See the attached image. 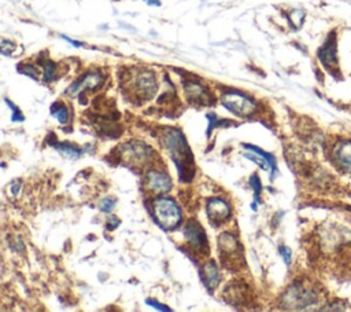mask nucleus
Masks as SVG:
<instances>
[{"label": "nucleus", "instance_id": "4", "mask_svg": "<svg viewBox=\"0 0 351 312\" xmlns=\"http://www.w3.org/2000/svg\"><path fill=\"white\" fill-rule=\"evenodd\" d=\"M221 103L228 110H230L232 113H234L236 115H240V117H250L256 110L255 103L248 96H245L240 92H233V91L223 93L221 98Z\"/></svg>", "mask_w": 351, "mask_h": 312}, {"label": "nucleus", "instance_id": "9", "mask_svg": "<svg viewBox=\"0 0 351 312\" xmlns=\"http://www.w3.org/2000/svg\"><path fill=\"white\" fill-rule=\"evenodd\" d=\"M144 183L147 190H149L154 194H165L171 188L170 177L166 173L158 172V170L148 172Z\"/></svg>", "mask_w": 351, "mask_h": 312}, {"label": "nucleus", "instance_id": "16", "mask_svg": "<svg viewBox=\"0 0 351 312\" xmlns=\"http://www.w3.org/2000/svg\"><path fill=\"white\" fill-rule=\"evenodd\" d=\"M202 276H203V282L207 286L208 290H214L219 282V272H218V267L215 264V261L210 260L204 264L203 269H202Z\"/></svg>", "mask_w": 351, "mask_h": 312}, {"label": "nucleus", "instance_id": "25", "mask_svg": "<svg viewBox=\"0 0 351 312\" xmlns=\"http://www.w3.org/2000/svg\"><path fill=\"white\" fill-rule=\"evenodd\" d=\"M5 103L10 106V109H12V121H23V114L18 110V107L14 104V103H11L8 99H5Z\"/></svg>", "mask_w": 351, "mask_h": 312}, {"label": "nucleus", "instance_id": "5", "mask_svg": "<svg viewBox=\"0 0 351 312\" xmlns=\"http://www.w3.org/2000/svg\"><path fill=\"white\" fill-rule=\"evenodd\" d=\"M121 155L126 162L144 164L152 157V150L141 142H129L122 146Z\"/></svg>", "mask_w": 351, "mask_h": 312}, {"label": "nucleus", "instance_id": "20", "mask_svg": "<svg viewBox=\"0 0 351 312\" xmlns=\"http://www.w3.org/2000/svg\"><path fill=\"white\" fill-rule=\"evenodd\" d=\"M251 187L254 188V195H255V202L252 203V209L255 210L256 209V202L259 201V194H261V190H262V186H261V181H259V177L256 175H254L251 177Z\"/></svg>", "mask_w": 351, "mask_h": 312}, {"label": "nucleus", "instance_id": "23", "mask_svg": "<svg viewBox=\"0 0 351 312\" xmlns=\"http://www.w3.org/2000/svg\"><path fill=\"white\" fill-rule=\"evenodd\" d=\"M18 70H19L21 73H23V74H26V76L34 78V80H37V77H38L37 69L33 67L32 65H21V66L18 67Z\"/></svg>", "mask_w": 351, "mask_h": 312}, {"label": "nucleus", "instance_id": "10", "mask_svg": "<svg viewBox=\"0 0 351 312\" xmlns=\"http://www.w3.org/2000/svg\"><path fill=\"white\" fill-rule=\"evenodd\" d=\"M244 147L252 151V154H251V153H245L244 157H247L248 159H251V161H254L255 164H258L263 170L270 169V170H271V179H273V175H274V172H276V159H274V157H273L271 154H267V153L262 151V150L258 148L256 146L244 144Z\"/></svg>", "mask_w": 351, "mask_h": 312}, {"label": "nucleus", "instance_id": "24", "mask_svg": "<svg viewBox=\"0 0 351 312\" xmlns=\"http://www.w3.org/2000/svg\"><path fill=\"white\" fill-rule=\"evenodd\" d=\"M114 205H115V199L112 198H104L101 202H100V210L101 212H111L114 209Z\"/></svg>", "mask_w": 351, "mask_h": 312}, {"label": "nucleus", "instance_id": "28", "mask_svg": "<svg viewBox=\"0 0 351 312\" xmlns=\"http://www.w3.org/2000/svg\"><path fill=\"white\" fill-rule=\"evenodd\" d=\"M149 307H152V308H156V309H159V311H170V308H167V307H165V305H162V304H159V302H156L155 300H147L145 301Z\"/></svg>", "mask_w": 351, "mask_h": 312}, {"label": "nucleus", "instance_id": "7", "mask_svg": "<svg viewBox=\"0 0 351 312\" xmlns=\"http://www.w3.org/2000/svg\"><path fill=\"white\" fill-rule=\"evenodd\" d=\"M133 89L143 99L152 98L158 89V84L154 73L148 70L138 71L133 80Z\"/></svg>", "mask_w": 351, "mask_h": 312}, {"label": "nucleus", "instance_id": "17", "mask_svg": "<svg viewBox=\"0 0 351 312\" xmlns=\"http://www.w3.org/2000/svg\"><path fill=\"white\" fill-rule=\"evenodd\" d=\"M55 147L58 148V151H60L63 155H66L67 158H71V159H75L81 155V150L70 143H56Z\"/></svg>", "mask_w": 351, "mask_h": 312}, {"label": "nucleus", "instance_id": "6", "mask_svg": "<svg viewBox=\"0 0 351 312\" xmlns=\"http://www.w3.org/2000/svg\"><path fill=\"white\" fill-rule=\"evenodd\" d=\"M104 82V77L101 73L99 71H92V73H86L84 77H81L78 81L73 82L67 89L66 93L70 98H75L78 93L84 92V91H93L101 87V84Z\"/></svg>", "mask_w": 351, "mask_h": 312}, {"label": "nucleus", "instance_id": "22", "mask_svg": "<svg viewBox=\"0 0 351 312\" xmlns=\"http://www.w3.org/2000/svg\"><path fill=\"white\" fill-rule=\"evenodd\" d=\"M207 120H208V128H207V136H210L211 135V131L214 129V126H217V125H226V124H229V122H226V121H221V120H217V117H215V114H207Z\"/></svg>", "mask_w": 351, "mask_h": 312}, {"label": "nucleus", "instance_id": "3", "mask_svg": "<svg viewBox=\"0 0 351 312\" xmlns=\"http://www.w3.org/2000/svg\"><path fill=\"white\" fill-rule=\"evenodd\" d=\"M315 301L317 296L311 290L300 285L291 286L282 296L284 307L291 309H303L307 308L308 305H313Z\"/></svg>", "mask_w": 351, "mask_h": 312}, {"label": "nucleus", "instance_id": "29", "mask_svg": "<svg viewBox=\"0 0 351 312\" xmlns=\"http://www.w3.org/2000/svg\"><path fill=\"white\" fill-rule=\"evenodd\" d=\"M119 219H117L115 216H110L108 217V224H107V227H108V230H114V228H117L118 225H119Z\"/></svg>", "mask_w": 351, "mask_h": 312}, {"label": "nucleus", "instance_id": "19", "mask_svg": "<svg viewBox=\"0 0 351 312\" xmlns=\"http://www.w3.org/2000/svg\"><path fill=\"white\" fill-rule=\"evenodd\" d=\"M43 66H44V80L48 81V82L55 80V77H56V65L51 60H45L43 63Z\"/></svg>", "mask_w": 351, "mask_h": 312}, {"label": "nucleus", "instance_id": "1", "mask_svg": "<svg viewBox=\"0 0 351 312\" xmlns=\"http://www.w3.org/2000/svg\"><path fill=\"white\" fill-rule=\"evenodd\" d=\"M163 144L167 148L169 154L171 155L178 175L181 179H188L186 175H192V172L189 170V166H192V155L189 151V147L186 144V140L182 135V132L180 129H174V128H167L163 132Z\"/></svg>", "mask_w": 351, "mask_h": 312}, {"label": "nucleus", "instance_id": "2", "mask_svg": "<svg viewBox=\"0 0 351 312\" xmlns=\"http://www.w3.org/2000/svg\"><path fill=\"white\" fill-rule=\"evenodd\" d=\"M154 216L163 230H173L181 221V210L177 203L167 197H158L152 203Z\"/></svg>", "mask_w": 351, "mask_h": 312}, {"label": "nucleus", "instance_id": "14", "mask_svg": "<svg viewBox=\"0 0 351 312\" xmlns=\"http://www.w3.org/2000/svg\"><path fill=\"white\" fill-rule=\"evenodd\" d=\"M318 58L328 67L336 66V37L333 33L328 37L325 44L321 47L318 52Z\"/></svg>", "mask_w": 351, "mask_h": 312}, {"label": "nucleus", "instance_id": "26", "mask_svg": "<svg viewBox=\"0 0 351 312\" xmlns=\"http://www.w3.org/2000/svg\"><path fill=\"white\" fill-rule=\"evenodd\" d=\"M1 52L4 54V55H7V54H10L12 49H14V44L11 43V41H7V40H1Z\"/></svg>", "mask_w": 351, "mask_h": 312}, {"label": "nucleus", "instance_id": "21", "mask_svg": "<svg viewBox=\"0 0 351 312\" xmlns=\"http://www.w3.org/2000/svg\"><path fill=\"white\" fill-rule=\"evenodd\" d=\"M303 16H304V12H303V11H300V10H293V11L289 14V22H291L295 27H299V26L302 25Z\"/></svg>", "mask_w": 351, "mask_h": 312}, {"label": "nucleus", "instance_id": "15", "mask_svg": "<svg viewBox=\"0 0 351 312\" xmlns=\"http://www.w3.org/2000/svg\"><path fill=\"white\" fill-rule=\"evenodd\" d=\"M335 159L347 172H351V140H343L335 147Z\"/></svg>", "mask_w": 351, "mask_h": 312}, {"label": "nucleus", "instance_id": "32", "mask_svg": "<svg viewBox=\"0 0 351 312\" xmlns=\"http://www.w3.org/2000/svg\"><path fill=\"white\" fill-rule=\"evenodd\" d=\"M147 3H148V4H155V5H159V4H160L158 0H148Z\"/></svg>", "mask_w": 351, "mask_h": 312}, {"label": "nucleus", "instance_id": "30", "mask_svg": "<svg viewBox=\"0 0 351 312\" xmlns=\"http://www.w3.org/2000/svg\"><path fill=\"white\" fill-rule=\"evenodd\" d=\"M19 188H21V184H19L18 180H15V181L11 184V192H12V195H16Z\"/></svg>", "mask_w": 351, "mask_h": 312}, {"label": "nucleus", "instance_id": "18", "mask_svg": "<svg viewBox=\"0 0 351 312\" xmlns=\"http://www.w3.org/2000/svg\"><path fill=\"white\" fill-rule=\"evenodd\" d=\"M51 114L55 118H58V121L62 124L69 121V111H67L66 106H63L62 103H53L51 107Z\"/></svg>", "mask_w": 351, "mask_h": 312}, {"label": "nucleus", "instance_id": "11", "mask_svg": "<svg viewBox=\"0 0 351 312\" xmlns=\"http://www.w3.org/2000/svg\"><path fill=\"white\" fill-rule=\"evenodd\" d=\"M218 249L221 252L223 261H229V263H230V258H234L240 253V246L230 234H222L218 238Z\"/></svg>", "mask_w": 351, "mask_h": 312}, {"label": "nucleus", "instance_id": "12", "mask_svg": "<svg viewBox=\"0 0 351 312\" xmlns=\"http://www.w3.org/2000/svg\"><path fill=\"white\" fill-rule=\"evenodd\" d=\"M185 93L188 96V99L197 104V106H203V104H208L210 103V95H208V91L197 84V82H193V81H188L185 84Z\"/></svg>", "mask_w": 351, "mask_h": 312}, {"label": "nucleus", "instance_id": "31", "mask_svg": "<svg viewBox=\"0 0 351 312\" xmlns=\"http://www.w3.org/2000/svg\"><path fill=\"white\" fill-rule=\"evenodd\" d=\"M60 37H62V38H64L66 41H69V43H70L71 45H74V47H81V45H82V43H80V41H74V40H71L70 37H66V36H63V34H62Z\"/></svg>", "mask_w": 351, "mask_h": 312}, {"label": "nucleus", "instance_id": "8", "mask_svg": "<svg viewBox=\"0 0 351 312\" xmlns=\"http://www.w3.org/2000/svg\"><path fill=\"white\" fill-rule=\"evenodd\" d=\"M184 234H185V238H186V241L189 242V245L192 247H195L196 250H200V252L207 250L208 242H207L206 234H204V231H203V228L199 223H196L195 220H189L185 225Z\"/></svg>", "mask_w": 351, "mask_h": 312}, {"label": "nucleus", "instance_id": "27", "mask_svg": "<svg viewBox=\"0 0 351 312\" xmlns=\"http://www.w3.org/2000/svg\"><path fill=\"white\" fill-rule=\"evenodd\" d=\"M280 254L284 258V263L285 264H289L291 263V250L285 246H280Z\"/></svg>", "mask_w": 351, "mask_h": 312}, {"label": "nucleus", "instance_id": "13", "mask_svg": "<svg viewBox=\"0 0 351 312\" xmlns=\"http://www.w3.org/2000/svg\"><path fill=\"white\" fill-rule=\"evenodd\" d=\"M207 214L213 221H222L229 217L230 208L223 199L211 198L207 203Z\"/></svg>", "mask_w": 351, "mask_h": 312}]
</instances>
